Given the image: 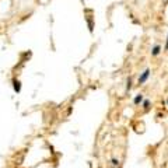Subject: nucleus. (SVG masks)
I'll return each mask as SVG.
<instances>
[{
  "label": "nucleus",
  "mask_w": 168,
  "mask_h": 168,
  "mask_svg": "<svg viewBox=\"0 0 168 168\" xmlns=\"http://www.w3.org/2000/svg\"><path fill=\"white\" fill-rule=\"evenodd\" d=\"M148 76H150V69H146L144 72L142 73V76L139 77V84H143V83L148 79Z\"/></svg>",
  "instance_id": "1"
},
{
  "label": "nucleus",
  "mask_w": 168,
  "mask_h": 168,
  "mask_svg": "<svg viewBox=\"0 0 168 168\" xmlns=\"http://www.w3.org/2000/svg\"><path fill=\"white\" fill-rule=\"evenodd\" d=\"M13 87H14V91L20 92V90H21V86H20V81H18V80H16V79L13 80Z\"/></svg>",
  "instance_id": "2"
},
{
  "label": "nucleus",
  "mask_w": 168,
  "mask_h": 168,
  "mask_svg": "<svg viewBox=\"0 0 168 168\" xmlns=\"http://www.w3.org/2000/svg\"><path fill=\"white\" fill-rule=\"evenodd\" d=\"M160 50H161V48H160V45H155L154 48H153V50H151V55H153V56H157L158 53H160Z\"/></svg>",
  "instance_id": "3"
},
{
  "label": "nucleus",
  "mask_w": 168,
  "mask_h": 168,
  "mask_svg": "<svg viewBox=\"0 0 168 168\" xmlns=\"http://www.w3.org/2000/svg\"><path fill=\"white\" fill-rule=\"evenodd\" d=\"M142 101H143V95H142V94H137V95L135 97V99H133V102H135L136 105H137V104H140Z\"/></svg>",
  "instance_id": "4"
},
{
  "label": "nucleus",
  "mask_w": 168,
  "mask_h": 168,
  "mask_svg": "<svg viewBox=\"0 0 168 168\" xmlns=\"http://www.w3.org/2000/svg\"><path fill=\"white\" fill-rule=\"evenodd\" d=\"M130 88H132V79L129 77V79H128V84H126V91H129Z\"/></svg>",
  "instance_id": "5"
},
{
  "label": "nucleus",
  "mask_w": 168,
  "mask_h": 168,
  "mask_svg": "<svg viewBox=\"0 0 168 168\" xmlns=\"http://www.w3.org/2000/svg\"><path fill=\"white\" fill-rule=\"evenodd\" d=\"M148 105H150V101H148V99H144V101H143V106H144V108L147 109Z\"/></svg>",
  "instance_id": "6"
},
{
  "label": "nucleus",
  "mask_w": 168,
  "mask_h": 168,
  "mask_svg": "<svg viewBox=\"0 0 168 168\" xmlns=\"http://www.w3.org/2000/svg\"><path fill=\"white\" fill-rule=\"evenodd\" d=\"M112 164H114V165H118V164H119V161L116 160V158H114V160H112Z\"/></svg>",
  "instance_id": "7"
},
{
  "label": "nucleus",
  "mask_w": 168,
  "mask_h": 168,
  "mask_svg": "<svg viewBox=\"0 0 168 168\" xmlns=\"http://www.w3.org/2000/svg\"><path fill=\"white\" fill-rule=\"evenodd\" d=\"M165 49H168V36H167V43H165Z\"/></svg>",
  "instance_id": "8"
},
{
  "label": "nucleus",
  "mask_w": 168,
  "mask_h": 168,
  "mask_svg": "<svg viewBox=\"0 0 168 168\" xmlns=\"http://www.w3.org/2000/svg\"><path fill=\"white\" fill-rule=\"evenodd\" d=\"M167 104H168V99H167Z\"/></svg>",
  "instance_id": "9"
}]
</instances>
